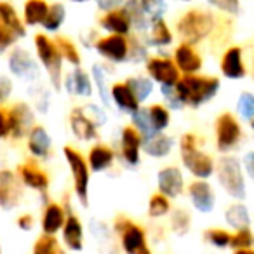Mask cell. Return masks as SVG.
Returning a JSON list of instances; mask_svg holds the SVG:
<instances>
[{
    "label": "cell",
    "mask_w": 254,
    "mask_h": 254,
    "mask_svg": "<svg viewBox=\"0 0 254 254\" xmlns=\"http://www.w3.org/2000/svg\"><path fill=\"white\" fill-rule=\"evenodd\" d=\"M68 120H70L71 132H73V136L77 139H80V141H84V143L98 139V127L87 119V115H85L82 108L77 106V108L71 110Z\"/></svg>",
    "instance_id": "7402d4cb"
},
{
    "label": "cell",
    "mask_w": 254,
    "mask_h": 254,
    "mask_svg": "<svg viewBox=\"0 0 254 254\" xmlns=\"http://www.w3.org/2000/svg\"><path fill=\"white\" fill-rule=\"evenodd\" d=\"M113 230L119 235L120 247L126 254H153L146 240L145 230L138 223L120 216L113 223Z\"/></svg>",
    "instance_id": "52a82bcc"
},
{
    "label": "cell",
    "mask_w": 254,
    "mask_h": 254,
    "mask_svg": "<svg viewBox=\"0 0 254 254\" xmlns=\"http://www.w3.org/2000/svg\"><path fill=\"white\" fill-rule=\"evenodd\" d=\"M190 226H191V216L188 211L185 209H176L171 216V230H173L176 235L183 237L190 232Z\"/></svg>",
    "instance_id": "60d3db41"
},
{
    "label": "cell",
    "mask_w": 254,
    "mask_h": 254,
    "mask_svg": "<svg viewBox=\"0 0 254 254\" xmlns=\"http://www.w3.org/2000/svg\"><path fill=\"white\" fill-rule=\"evenodd\" d=\"M16 40L18 39H16V37L12 35L2 23H0V54L5 53L7 49H11V47L16 44Z\"/></svg>",
    "instance_id": "816d5d0a"
},
{
    "label": "cell",
    "mask_w": 254,
    "mask_h": 254,
    "mask_svg": "<svg viewBox=\"0 0 254 254\" xmlns=\"http://www.w3.org/2000/svg\"><path fill=\"white\" fill-rule=\"evenodd\" d=\"M150 117V124H152L155 132H164L171 124V110L166 105L155 103L152 106H146Z\"/></svg>",
    "instance_id": "e575fe53"
},
{
    "label": "cell",
    "mask_w": 254,
    "mask_h": 254,
    "mask_svg": "<svg viewBox=\"0 0 254 254\" xmlns=\"http://www.w3.org/2000/svg\"><path fill=\"white\" fill-rule=\"evenodd\" d=\"M18 178L23 187L30 188L33 191H39V193L46 195L47 190H49V176H47V173L42 167H39V164L35 160L23 162L18 167Z\"/></svg>",
    "instance_id": "ac0fdd59"
},
{
    "label": "cell",
    "mask_w": 254,
    "mask_h": 254,
    "mask_svg": "<svg viewBox=\"0 0 254 254\" xmlns=\"http://www.w3.org/2000/svg\"><path fill=\"white\" fill-rule=\"evenodd\" d=\"M112 103L126 115H134L141 108V103L127 82H115L112 85Z\"/></svg>",
    "instance_id": "44dd1931"
},
{
    "label": "cell",
    "mask_w": 254,
    "mask_h": 254,
    "mask_svg": "<svg viewBox=\"0 0 254 254\" xmlns=\"http://www.w3.org/2000/svg\"><path fill=\"white\" fill-rule=\"evenodd\" d=\"M7 68L16 78L25 82H35L40 77V66L37 60L26 49L16 47L9 53Z\"/></svg>",
    "instance_id": "8fae6325"
},
{
    "label": "cell",
    "mask_w": 254,
    "mask_h": 254,
    "mask_svg": "<svg viewBox=\"0 0 254 254\" xmlns=\"http://www.w3.org/2000/svg\"><path fill=\"white\" fill-rule=\"evenodd\" d=\"M99 26H101V30H105L108 35L129 37V33L132 32L129 18H127L126 12L122 11V7L115 9V11L105 12V14L99 18Z\"/></svg>",
    "instance_id": "d4e9b609"
},
{
    "label": "cell",
    "mask_w": 254,
    "mask_h": 254,
    "mask_svg": "<svg viewBox=\"0 0 254 254\" xmlns=\"http://www.w3.org/2000/svg\"><path fill=\"white\" fill-rule=\"evenodd\" d=\"M188 197H190L191 205L195 211L202 212V214H209L216 205V191L212 185L205 180H195L188 185L187 188Z\"/></svg>",
    "instance_id": "2e32d148"
},
{
    "label": "cell",
    "mask_w": 254,
    "mask_h": 254,
    "mask_svg": "<svg viewBox=\"0 0 254 254\" xmlns=\"http://www.w3.org/2000/svg\"><path fill=\"white\" fill-rule=\"evenodd\" d=\"M157 188L159 193L167 198H178L185 191V176L183 171L176 166H166L157 173Z\"/></svg>",
    "instance_id": "9a60e30c"
},
{
    "label": "cell",
    "mask_w": 254,
    "mask_h": 254,
    "mask_svg": "<svg viewBox=\"0 0 254 254\" xmlns=\"http://www.w3.org/2000/svg\"><path fill=\"white\" fill-rule=\"evenodd\" d=\"M225 221H226V225L233 230L251 228L249 209H247L242 202H235V204L228 205V209L225 211Z\"/></svg>",
    "instance_id": "d6a6232c"
},
{
    "label": "cell",
    "mask_w": 254,
    "mask_h": 254,
    "mask_svg": "<svg viewBox=\"0 0 254 254\" xmlns=\"http://www.w3.org/2000/svg\"><path fill=\"white\" fill-rule=\"evenodd\" d=\"M7 120H9V138L19 139L26 138L28 132L35 126V113L32 106L25 101H18L7 108Z\"/></svg>",
    "instance_id": "9c48e42d"
},
{
    "label": "cell",
    "mask_w": 254,
    "mask_h": 254,
    "mask_svg": "<svg viewBox=\"0 0 254 254\" xmlns=\"http://www.w3.org/2000/svg\"><path fill=\"white\" fill-rule=\"evenodd\" d=\"M204 239L207 244H211L212 247L218 249H226L232 244V233L225 228H209L204 233Z\"/></svg>",
    "instance_id": "7bdbcfd3"
},
{
    "label": "cell",
    "mask_w": 254,
    "mask_h": 254,
    "mask_svg": "<svg viewBox=\"0 0 254 254\" xmlns=\"http://www.w3.org/2000/svg\"><path fill=\"white\" fill-rule=\"evenodd\" d=\"M242 166H244V173L249 176V180L254 183V150L247 152L242 157Z\"/></svg>",
    "instance_id": "11a10c76"
},
{
    "label": "cell",
    "mask_w": 254,
    "mask_h": 254,
    "mask_svg": "<svg viewBox=\"0 0 254 254\" xmlns=\"http://www.w3.org/2000/svg\"><path fill=\"white\" fill-rule=\"evenodd\" d=\"M94 49L103 60L110 61V63H113V64H120V63L129 61L131 44H129V37L105 35V37H101V39H98Z\"/></svg>",
    "instance_id": "7c38bea8"
},
{
    "label": "cell",
    "mask_w": 254,
    "mask_h": 254,
    "mask_svg": "<svg viewBox=\"0 0 254 254\" xmlns=\"http://www.w3.org/2000/svg\"><path fill=\"white\" fill-rule=\"evenodd\" d=\"M122 11L126 12V16L129 18V23H131V28L136 30V32L143 33L148 32L150 28V18L146 16V12L143 11L141 2L139 0H126L122 5Z\"/></svg>",
    "instance_id": "4dcf8cb0"
},
{
    "label": "cell",
    "mask_w": 254,
    "mask_h": 254,
    "mask_svg": "<svg viewBox=\"0 0 254 254\" xmlns=\"http://www.w3.org/2000/svg\"><path fill=\"white\" fill-rule=\"evenodd\" d=\"M92 82H96V91H98L103 105L110 106V103H112V85L108 82V71L103 64H92Z\"/></svg>",
    "instance_id": "836d02e7"
},
{
    "label": "cell",
    "mask_w": 254,
    "mask_h": 254,
    "mask_svg": "<svg viewBox=\"0 0 254 254\" xmlns=\"http://www.w3.org/2000/svg\"><path fill=\"white\" fill-rule=\"evenodd\" d=\"M216 178L219 187L223 188L228 197L235 200H244L247 193L246 187V173H244L242 160L235 155H221V159L216 162Z\"/></svg>",
    "instance_id": "277c9868"
},
{
    "label": "cell",
    "mask_w": 254,
    "mask_h": 254,
    "mask_svg": "<svg viewBox=\"0 0 254 254\" xmlns=\"http://www.w3.org/2000/svg\"><path fill=\"white\" fill-rule=\"evenodd\" d=\"M173 60L181 75H197L204 66V58L200 56L197 47L187 42H180V46H176Z\"/></svg>",
    "instance_id": "e0dca14e"
},
{
    "label": "cell",
    "mask_w": 254,
    "mask_h": 254,
    "mask_svg": "<svg viewBox=\"0 0 254 254\" xmlns=\"http://www.w3.org/2000/svg\"><path fill=\"white\" fill-rule=\"evenodd\" d=\"M12 91H14V84H12L11 78L5 77V75H0V106L11 98Z\"/></svg>",
    "instance_id": "f5cc1de1"
},
{
    "label": "cell",
    "mask_w": 254,
    "mask_h": 254,
    "mask_svg": "<svg viewBox=\"0 0 254 254\" xmlns=\"http://www.w3.org/2000/svg\"><path fill=\"white\" fill-rule=\"evenodd\" d=\"M205 2L225 16H239L240 9H242L240 0H205Z\"/></svg>",
    "instance_id": "bcb514c9"
},
{
    "label": "cell",
    "mask_w": 254,
    "mask_h": 254,
    "mask_svg": "<svg viewBox=\"0 0 254 254\" xmlns=\"http://www.w3.org/2000/svg\"><path fill=\"white\" fill-rule=\"evenodd\" d=\"M26 146H28V152L33 159H49L51 150H53V139H51L46 127L40 126V124H35L32 131L28 132V136H26Z\"/></svg>",
    "instance_id": "ffe728a7"
},
{
    "label": "cell",
    "mask_w": 254,
    "mask_h": 254,
    "mask_svg": "<svg viewBox=\"0 0 254 254\" xmlns=\"http://www.w3.org/2000/svg\"><path fill=\"white\" fill-rule=\"evenodd\" d=\"M173 148L174 139L166 132H157V134L143 139V152L153 159H164L173 152Z\"/></svg>",
    "instance_id": "f1b7e54d"
},
{
    "label": "cell",
    "mask_w": 254,
    "mask_h": 254,
    "mask_svg": "<svg viewBox=\"0 0 254 254\" xmlns=\"http://www.w3.org/2000/svg\"><path fill=\"white\" fill-rule=\"evenodd\" d=\"M63 157L70 167L71 178H73V191L80 204H89V181H91V169H89L87 159L73 146H64Z\"/></svg>",
    "instance_id": "ba28073f"
},
{
    "label": "cell",
    "mask_w": 254,
    "mask_h": 254,
    "mask_svg": "<svg viewBox=\"0 0 254 254\" xmlns=\"http://www.w3.org/2000/svg\"><path fill=\"white\" fill-rule=\"evenodd\" d=\"M54 42H56L58 51H60L63 61H66V63L71 64L73 68H80L82 56H80V53H78L77 46H75L70 39H66V37H56Z\"/></svg>",
    "instance_id": "8d00e7d4"
},
{
    "label": "cell",
    "mask_w": 254,
    "mask_h": 254,
    "mask_svg": "<svg viewBox=\"0 0 254 254\" xmlns=\"http://www.w3.org/2000/svg\"><path fill=\"white\" fill-rule=\"evenodd\" d=\"M70 2H75V4H85V2H91V0H70Z\"/></svg>",
    "instance_id": "91938a15"
},
{
    "label": "cell",
    "mask_w": 254,
    "mask_h": 254,
    "mask_svg": "<svg viewBox=\"0 0 254 254\" xmlns=\"http://www.w3.org/2000/svg\"><path fill=\"white\" fill-rule=\"evenodd\" d=\"M63 87L68 94H75L78 98H91L92 96V78L82 68H73L63 80Z\"/></svg>",
    "instance_id": "cb8c5ba5"
},
{
    "label": "cell",
    "mask_w": 254,
    "mask_h": 254,
    "mask_svg": "<svg viewBox=\"0 0 254 254\" xmlns=\"http://www.w3.org/2000/svg\"><path fill=\"white\" fill-rule=\"evenodd\" d=\"M178 2H191V0H178Z\"/></svg>",
    "instance_id": "94428289"
},
{
    "label": "cell",
    "mask_w": 254,
    "mask_h": 254,
    "mask_svg": "<svg viewBox=\"0 0 254 254\" xmlns=\"http://www.w3.org/2000/svg\"><path fill=\"white\" fill-rule=\"evenodd\" d=\"M146 75L152 78L153 82L162 87V85H176L180 78L183 77L181 71L178 70L176 63L173 58L167 56H152L145 63Z\"/></svg>",
    "instance_id": "30bf717a"
},
{
    "label": "cell",
    "mask_w": 254,
    "mask_h": 254,
    "mask_svg": "<svg viewBox=\"0 0 254 254\" xmlns=\"http://www.w3.org/2000/svg\"><path fill=\"white\" fill-rule=\"evenodd\" d=\"M174 40V35L171 32L169 25L166 23V19H153L150 23L148 28V37H146V46L152 47H167L171 46Z\"/></svg>",
    "instance_id": "f546056e"
},
{
    "label": "cell",
    "mask_w": 254,
    "mask_h": 254,
    "mask_svg": "<svg viewBox=\"0 0 254 254\" xmlns=\"http://www.w3.org/2000/svg\"><path fill=\"white\" fill-rule=\"evenodd\" d=\"M61 239L66 249L78 253L84 249V225L75 214H68L66 223L61 230Z\"/></svg>",
    "instance_id": "484cf974"
},
{
    "label": "cell",
    "mask_w": 254,
    "mask_h": 254,
    "mask_svg": "<svg viewBox=\"0 0 254 254\" xmlns=\"http://www.w3.org/2000/svg\"><path fill=\"white\" fill-rule=\"evenodd\" d=\"M33 47H35L37 60L46 68L49 80L56 91H60L63 85V58H61L54 39H51L46 33H37L33 37Z\"/></svg>",
    "instance_id": "5b68a950"
},
{
    "label": "cell",
    "mask_w": 254,
    "mask_h": 254,
    "mask_svg": "<svg viewBox=\"0 0 254 254\" xmlns=\"http://www.w3.org/2000/svg\"><path fill=\"white\" fill-rule=\"evenodd\" d=\"M171 212V198H167L162 193H153L148 200V216L150 218H164Z\"/></svg>",
    "instance_id": "f35d334b"
},
{
    "label": "cell",
    "mask_w": 254,
    "mask_h": 254,
    "mask_svg": "<svg viewBox=\"0 0 254 254\" xmlns=\"http://www.w3.org/2000/svg\"><path fill=\"white\" fill-rule=\"evenodd\" d=\"M237 113L240 115V119L246 122H253L254 119V94L249 91L240 92L239 99H237Z\"/></svg>",
    "instance_id": "ee69618b"
},
{
    "label": "cell",
    "mask_w": 254,
    "mask_h": 254,
    "mask_svg": "<svg viewBox=\"0 0 254 254\" xmlns=\"http://www.w3.org/2000/svg\"><path fill=\"white\" fill-rule=\"evenodd\" d=\"M64 19H66V9H64V5L61 2H54V4H51L49 12L46 16V21L42 23V28L47 33H56L63 26Z\"/></svg>",
    "instance_id": "d590c367"
},
{
    "label": "cell",
    "mask_w": 254,
    "mask_h": 254,
    "mask_svg": "<svg viewBox=\"0 0 254 254\" xmlns=\"http://www.w3.org/2000/svg\"><path fill=\"white\" fill-rule=\"evenodd\" d=\"M233 254H254V247H253V249H239V251H233Z\"/></svg>",
    "instance_id": "680465c9"
},
{
    "label": "cell",
    "mask_w": 254,
    "mask_h": 254,
    "mask_svg": "<svg viewBox=\"0 0 254 254\" xmlns=\"http://www.w3.org/2000/svg\"><path fill=\"white\" fill-rule=\"evenodd\" d=\"M131 120H132V127H134L136 131L143 136V139L157 134V132L153 131L152 124H150L148 110H146V108H139L134 115H131Z\"/></svg>",
    "instance_id": "b9f144b4"
},
{
    "label": "cell",
    "mask_w": 254,
    "mask_h": 254,
    "mask_svg": "<svg viewBox=\"0 0 254 254\" xmlns=\"http://www.w3.org/2000/svg\"><path fill=\"white\" fill-rule=\"evenodd\" d=\"M141 2L143 11L146 12V16L150 18V21L153 19H160L166 16L167 11V2L166 0H139Z\"/></svg>",
    "instance_id": "7dc6e473"
},
{
    "label": "cell",
    "mask_w": 254,
    "mask_h": 254,
    "mask_svg": "<svg viewBox=\"0 0 254 254\" xmlns=\"http://www.w3.org/2000/svg\"><path fill=\"white\" fill-rule=\"evenodd\" d=\"M21 195V187H19V180L16 178V174L9 169L0 171V207L4 211L18 207Z\"/></svg>",
    "instance_id": "d6986e66"
},
{
    "label": "cell",
    "mask_w": 254,
    "mask_h": 254,
    "mask_svg": "<svg viewBox=\"0 0 254 254\" xmlns=\"http://www.w3.org/2000/svg\"><path fill=\"white\" fill-rule=\"evenodd\" d=\"M244 138L240 120L232 112H223L214 122V143L221 155H230Z\"/></svg>",
    "instance_id": "8992f818"
},
{
    "label": "cell",
    "mask_w": 254,
    "mask_h": 254,
    "mask_svg": "<svg viewBox=\"0 0 254 254\" xmlns=\"http://www.w3.org/2000/svg\"><path fill=\"white\" fill-rule=\"evenodd\" d=\"M0 254H2V247H0Z\"/></svg>",
    "instance_id": "be15d7a7"
},
{
    "label": "cell",
    "mask_w": 254,
    "mask_h": 254,
    "mask_svg": "<svg viewBox=\"0 0 254 254\" xmlns=\"http://www.w3.org/2000/svg\"><path fill=\"white\" fill-rule=\"evenodd\" d=\"M160 92H162V98L169 110H183L185 108L183 101H181L180 94H178V91H176V85H162V87H160Z\"/></svg>",
    "instance_id": "681fc988"
},
{
    "label": "cell",
    "mask_w": 254,
    "mask_h": 254,
    "mask_svg": "<svg viewBox=\"0 0 254 254\" xmlns=\"http://www.w3.org/2000/svg\"><path fill=\"white\" fill-rule=\"evenodd\" d=\"M143 136L132 126H126L120 132V155L129 167H138L141 162Z\"/></svg>",
    "instance_id": "4fadbf2b"
},
{
    "label": "cell",
    "mask_w": 254,
    "mask_h": 254,
    "mask_svg": "<svg viewBox=\"0 0 254 254\" xmlns=\"http://www.w3.org/2000/svg\"><path fill=\"white\" fill-rule=\"evenodd\" d=\"M94 2H96V5H98L99 11L110 12V11H115V9L122 7L126 0H94Z\"/></svg>",
    "instance_id": "db71d44e"
},
{
    "label": "cell",
    "mask_w": 254,
    "mask_h": 254,
    "mask_svg": "<svg viewBox=\"0 0 254 254\" xmlns=\"http://www.w3.org/2000/svg\"><path fill=\"white\" fill-rule=\"evenodd\" d=\"M127 84L132 89V92L136 94V98L139 99V103L146 101L153 92V80L150 77H143V75H134V77L127 78Z\"/></svg>",
    "instance_id": "74e56055"
},
{
    "label": "cell",
    "mask_w": 254,
    "mask_h": 254,
    "mask_svg": "<svg viewBox=\"0 0 254 254\" xmlns=\"http://www.w3.org/2000/svg\"><path fill=\"white\" fill-rule=\"evenodd\" d=\"M9 138V120H7V110L0 106V141Z\"/></svg>",
    "instance_id": "9f6ffc18"
},
{
    "label": "cell",
    "mask_w": 254,
    "mask_h": 254,
    "mask_svg": "<svg viewBox=\"0 0 254 254\" xmlns=\"http://www.w3.org/2000/svg\"><path fill=\"white\" fill-rule=\"evenodd\" d=\"M219 71L228 80H242L247 75V66L244 61V49L240 46H230L225 49L219 60Z\"/></svg>",
    "instance_id": "5bb4252c"
},
{
    "label": "cell",
    "mask_w": 254,
    "mask_h": 254,
    "mask_svg": "<svg viewBox=\"0 0 254 254\" xmlns=\"http://www.w3.org/2000/svg\"><path fill=\"white\" fill-rule=\"evenodd\" d=\"M16 223H18L19 230H23V232H30V230L33 228V225H35V219H33L32 214H21Z\"/></svg>",
    "instance_id": "6f0895ef"
},
{
    "label": "cell",
    "mask_w": 254,
    "mask_h": 254,
    "mask_svg": "<svg viewBox=\"0 0 254 254\" xmlns=\"http://www.w3.org/2000/svg\"><path fill=\"white\" fill-rule=\"evenodd\" d=\"M180 155L183 167L195 180L207 181L216 173L214 159L198 148V136L193 132H185L180 138Z\"/></svg>",
    "instance_id": "3957f363"
},
{
    "label": "cell",
    "mask_w": 254,
    "mask_h": 254,
    "mask_svg": "<svg viewBox=\"0 0 254 254\" xmlns=\"http://www.w3.org/2000/svg\"><path fill=\"white\" fill-rule=\"evenodd\" d=\"M82 110H84V113L87 115V119L91 120V122L94 124L96 127L105 126V122H106V113H105V110H103L101 106L87 105V106H84Z\"/></svg>",
    "instance_id": "f907efd6"
},
{
    "label": "cell",
    "mask_w": 254,
    "mask_h": 254,
    "mask_svg": "<svg viewBox=\"0 0 254 254\" xmlns=\"http://www.w3.org/2000/svg\"><path fill=\"white\" fill-rule=\"evenodd\" d=\"M131 44V51H129V61L131 63H141V61H148V46L146 42H141L138 39H129Z\"/></svg>",
    "instance_id": "c3c4849f"
},
{
    "label": "cell",
    "mask_w": 254,
    "mask_h": 254,
    "mask_svg": "<svg viewBox=\"0 0 254 254\" xmlns=\"http://www.w3.org/2000/svg\"><path fill=\"white\" fill-rule=\"evenodd\" d=\"M32 254H64L60 242L54 235H40L33 244Z\"/></svg>",
    "instance_id": "ab89813d"
},
{
    "label": "cell",
    "mask_w": 254,
    "mask_h": 254,
    "mask_svg": "<svg viewBox=\"0 0 254 254\" xmlns=\"http://www.w3.org/2000/svg\"><path fill=\"white\" fill-rule=\"evenodd\" d=\"M216 28H218V18L214 12L200 7L190 9L176 21V33L180 35L181 42L191 46H197L212 37Z\"/></svg>",
    "instance_id": "6da1fadb"
},
{
    "label": "cell",
    "mask_w": 254,
    "mask_h": 254,
    "mask_svg": "<svg viewBox=\"0 0 254 254\" xmlns=\"http://www.w3.org/2000/svg\"><path fill=\"white\" fill-rule=\"evenodd\" d=\"M51 4L46 0H26L23 5V21L26 26H42Z\"/></svg>",
    "instance_id": "1f68e13d"
},
{
    "label": "cell",
    "mask_w": 254,
    "mask_h": 254,
    "mask_svg": "<svg viewBox=\"0 0 254 254\" xmlns=\"http://www.w3.org/2000/svg\"><path fill=\"white\" fill-rule=\"evenodd\" d=\"M87 164L91 173H103V171L110 169L115 162V152L112 150V146L103 145V143H96L89 148L87 153Z\"/></svg>",
    "instance_id": "4316f807"
},
{
    "label": "cell",
    "mask_w": 254,
    "mask_h": 254,
    "mask_svg": "<svg viewBox=\"0 0 254 254\" xmlns=\"http://www.w3.org/2000/svg\"><path fill=\"white\" fill-rule=\"evenodd\" d=\"M221 89V80L211 75H183L176 84V91L180 94L185 106L200 108L205 103L212 101Z\"/></svg>",
    "instance_id": "7a4b0ae2"
},
{
    "label": "cell",
    "mask_w": 254,
    "mask_h": 254,
    "mask_svg": "<svg viewBox=\"0 0 254 254\" xmlns=\"http://www.w3.org/2000/svg\"><path fill=\"white\" fill-rule=\"evenodd\" d=\"M0 23L16 37V39H23L26 37V25L21 18H19L18 11L12 4L0 0Z\"/></svg>",
    "instance_id": "83f0119b"
},
{
    "label": "cell",
    "mask_w": 254,
    "mask_h": 254,
    "mask_svg": "<svg viewBox=\"0 0 254 254\" xmlns=\"http://www.w3.org/2000/svg\"><path fill=\"white\" fill-rule=\"evenodd\" d=\"M233 251L239 249H253L254 247V232L251 228L235 230L232 233V244H230Z\"/></svg>",
    "instance_id": "f6af8a7d"
},
{
    "label": "cell",
    "mask_w": 254,
    "mask_h": 254,
    "mask_svg": "<svg viewBox=\"0 0 254 254\" xmlns=\"http://www.w3.org/2000/svg\"><path fill=\"white\" fill-rule=\"evenodd\" d=\"M66 211L63 209V205H60L58 202H47L46 209H44L42 214V233L44 235H54L56 237L58 233L63 230L64 223H66Z\"/></svg>",
    "instance_id": "603a6c76"
},
{
    "label": "cell",
    "mask_w": 254,
    "mask_h": 254,
    "mask_svg": "<svg viewBox=\"0 0 254 254\" xmlns=\"http://www.w3.org/2000/svg\"><path fill=\"white\" fill-rule=\"evenodd\" d=\"M251 127H253V129H254V119H253V122H251Z\"/></svg>",
    "instance_id": "6125c7cd"
}]
</instances>
